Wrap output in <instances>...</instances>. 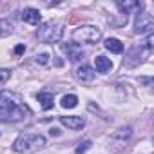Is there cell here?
I'll use <instances>...</instances> for the list:
<instances>
[{"mask_svg":"<svg viewBox=\"0 0 154 154\" xmlns=\"http://www.w3.org/2000/svg\"><path fill=\"white\" fill-rule=\"evenodd\" d=\"M45 145V138L42 134H35V132H26L20 134L15 143H13V150L15 152H35L38 149H42Z\"/></svg>","mask_w":154,"mask_h":154,"instance_id":"obj_1","label":"cell"},{"mask_svg":"<svg viewBox=\"0 0 154 154\" xmlns=\"http://www.w3.org/2000/svg\"><path fill=\"white\" fill-rule=\"evenodd\" d=\"M102 38V31L94 26H80L72 31V42L78 44H98Z\"/></svg>","mask_w":154,"mask_h":154,"instance_id":"obj_2","label":"cell"},{"mask_svg":"<svg viewBox=\"0 0 154 154\" xmlns=\"http://www.w3.org/2000/svg\"><path fill=\"white\" fill-rule=\"evenodd\" d=\"M63 35V27L58 22H47L36 31V38L44 44H56Z\"/></svg>","mask_w":154,"mask_h":154,"instance_id":"obj_3","label":"cell"},{"mask_svg":"<svg viewBox=\"0 0 154 154\" xmlns=\"http://www.w3.org/2000/svg\"><path fill=\"white\" fill-rule=\"evenodd\" d=\"M18 105H22V98L18 94H15L11 91H0V116L11 112Z\"/></svg>","mask_w":154,"mask_h":154,"instance_id":"obj_4","label":"cell"},{"mask_svg":"<svg viewBox=\"0 0 154 154\" xmlns=\"http://www.w3.org/2000/svg\"><path fill=\"white\" fill-rule=\"evenodd\" d=\"M154 29V18L149 13H138L134 20V33L136 35H145Z\"/></svg>","mask_w":154,"mask_h":154,"instance_id":"obj_5","label":"cell"},{"mask_svg":"<svg viewBox=\"0 0 154 154\" xmlns=\"http://www.w3.org/2000/svg\"><path fill=\"white\" fill-rule=\"evenodd\" d=\"M60 123L65 125L67 129H72V131H78L85 125V120L82 116H60Z\"/></svg>","mask_w":154,"mask_h":154,"instance_id":"obj_6","label":"cell"},{"mask_svg":"<svg viewBox=\"0 0 154 154\" xmlns=\"http://www.w3.org/2000/svg\"><path fill=\"white\" fill-rule=\"evenodd\" d=\"M62 49L65 51V54H67V58H69L71 62H78V60L84 58L82 47L76 45V44H65V45H62Z\"/></svg>","mask_w":154,"mask_h":154,"instance_id":"obj_7","label":"cell"},{"mask_svg":"<svg viewBox=\"0 0 154 154\" xmlns=\"http://www.w3.org/2000/svg\"><path fill=\"white\" fill-rule=\"evenodd\" d=\"M74 76L78 78L80 82H84V84H87V82H93L94 80V69L93 67H89V65H82V67H78L76 69V72H74Z\"/></svg>","mask_w":154,"mask_h":154,"instance_id":"obj_8","label":"cell"},{"mask_svg":"<svg viewBox=\"0 0 154 154\" xmlns=\"http://www.w3.org/2000/svg\"><path fill=\"white\" fill-rule=\"evenodd\" d=\"M22 20H24V22H27V24L36 26V24H40L42 15H40V11H38V9H35V8H26V9L22 11Z\"/></svg>","mask_w":154,"mask_h":154,"instance_id":"obj_9","label":"cell"},{"mask_svg":"<svg viewBox=\"0 0 154 154\" xmlns=\"http://www.w3.org/2000/svg\"><path fill=\"white\" fill-rule=\"evenodd\" d=\"M94 65H96V71H98V72H109V71L112 69V62H111L109 58L102 56V54L94 58Z\"/></svg>","mask_w":154,"mask_h":154,"instance_id":"obj_10","label":"cell"},{"mask_svg":"<svg viewBox=\"0 0 154 154\" xmlns=\"http://www.w3.org/2000/svg\"><path fill=\"white\" fill-rule=\"evenodd\" d=\"M105 49L111 51V53L120 54V53H123V44H122L118 38H107V40H105Z\"/></svg>","mask_w":154,"mask_h":154,"instance_id":"obj_11","label":"cell"},{"mask_svg":"<svg viewBox=\"0 0 154 154\" xmlns=\"http://www.w3.org/2000/svg\"><path fill=\"white\" fill-rule=\"evenodd\" d=\"M38 102H40V105H42L44 111H49L53 107V103H54V98H53L51 93H40L38 94Z\"/></svg>","mask_w":154,"mask_h":154,"instance_id":"obj_12","label":"cell"},{"mask_svg":"<svg viewBox=\"0 0 154 154\" xmlns=\"http://www.w3.org/2000/svg\"><path fill=\"white\" fill-rule=\"evenodd\" d=\"M140 49H132L129 54H127V58L123 60V65H127V67H132V65H136V63H140Z\"/></svg>","mask_w":154,"mask_h":154,"instance_id":"obj_13","label":"cell"},{"mask_svg":"<svg viewBox=\"0 0 154 154\" xmlns=\"http://www.w3.org/2000/svg\"><path fill=\"white\" fill-rule=\"evenodd\" d=\"M76 105H78V96L76 94H65L62 98V107L63 109H74Z\"/></svg>","mask_w":154,"mask_h":154,"instance_id":"obj_14","label":"cell"},{"mask_svg":"<svg viewBox=\"0 0 154 154\" xmlns=\"http://www.w3.org/2000/svg\"><path fill=\"white\" fill-rule=\"evenodd\" d=\"M13 33V24L9 20H0V36H8Z\"/></svg>","mask_w":154,"mask_h":154,"instance_id":"obj_15","label":"cell"},{"mask_svg":"<svg viewBox=\"0 0 154 154\" xmlns=\"http://www.w3.org/2000/svg\"><path fill=\"white\" fill-rule=\"evenodd\" d=\"M11 78V71L9 69H0V85H4Z\"/></svg>","mask_w":154,"mask_h":154,"instance_id":"obj_16","label":"cell"},{"mask_svg":"<svg viewBox=\"0 0 154 154\" xmlns=\"http://www.w3.org/2000/svg\"><path fill=\"white\" fill-rule=\"evenodd\" d=\"M91 147V141L87 140V141H84V143H80V147L76 149V154H85V150Z\"/></svg>","mask_w":154,"mask_h":154,"instance_id":"obj_17","label":"cell"},{"mask_svg":"<svg viewBox=\"0 0 154 154\" xmlns=\"http://www.w3.org/2000/svg\"><path fill=\"white\" fill-rule=\"evenodd\" d=\"M47 58H49L47 54H38V56H36V60H38L40 63H47Z\"/></svg>","mask_w":154,"mask_h":154,"instance_id":"obj_18","label":"cell"},{"mask_svg":"<svg viewBox=\"0 0 154 154\" xmlns=\"http://www.w3.org/2000/svg\"><path fill=\"white\" fill-rule=\"evenodd\" d=\"M24 51H26V45H22V44H20V45H17V47H15V53H17V54H22V53H24Z\"/></svg>","mask_w":154,"mask_h":154,"instance_id":"obj_19","label":"cell"}]
</instances>
